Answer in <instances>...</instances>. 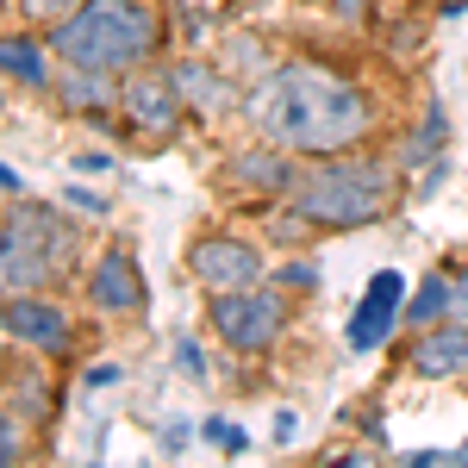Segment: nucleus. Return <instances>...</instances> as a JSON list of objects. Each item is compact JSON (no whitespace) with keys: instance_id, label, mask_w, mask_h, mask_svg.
Segmentation results:
<instances>
[{"instance_id":"f257e3e1","label":"nucleus","mask_w":468,"mask_h":468,"mask_svg":"<svg viewBox=\"0 0 468 468\" xmlns=\"http://www.w3.org/2000/svg\"><path fill=\"white\" fill-rule=\"evenodd\" d=\"M244 112H250V125L275 150H300V156H337V150H350L375 125L368 94L350 88V81H337V75L313 69V63L275 69L250 94Z\"/></svg>"},{"instance_id":"f03ea898","label":"nucleus","mask_w":468,"mask_h":468,"mask_svg":"<svg viewBox=\"0 0 468 468\" xmlns=\"http://www.w3.org/2000/svg\"><path fill=\"white\" fill-rule=\"evenodd\" d=\"M156 37H163V19L144 0H81L57 26V57L69 69L119 75V69H138L156 50Z\"/></svg>"},{"instance_id":"7ed1b4c3","label":"nucleus","mask_w":468,"mask_h":468,"mask_svg":"<svg viewBox=\"0 0 468 468\" xmlns=\"http://www.w3.org/2000/svg\"><path fill=\"white\" fill-rule=\"evenodd\" d=\"M293 213L306 218V225H368V218L388 213V200H394V176L381 169V163H319V169H306V176H293Z\"/></svg>"},{"instance_id":"20e7f679","label":"nucleus","mask_w":468,"mask_h":468,"mask_svg":"<svg viewBox=\"0 0 468 468\" xmlns=\"http://www.w3.org/2000/svg\"><path fill=\"white\" fill-rule=\"evenodd\" d=\"M75 256V231L57 207H13L0 218V293H44Z\"/></svg>"},{"instance_id":"39448f33","label":"nucleus","mask_w":468,"mask_h":468,"mask_svg":"<svg viewBox=\"0 0 468 468\" xmlns=\"http://www.w3.org/2000/svg\"><path fill=\"white\" fill-rule=\"evenodd\" d=\"M282 324H288V306H282L275 293H262V288L213 293V331L231 344V350H244V356L269 350V344L282 337Z\"/></svg>"},{"instance_id":"423d86ee","label":"nucleus","mask_w":468,"mask_h":468,"mask_svg":"<svg viewBox=\"0 0 468 468\" xmlns=\"http://www.w3.org/2000/svg\"><path fill=\"white\" fill-rule=\"evenodd\" d=\"M187 269H194V282H207L213 293L256 288V282H262V256H256V244H244V238H200V244L187 250Z\"/></svg>"},{"instance_id":"0eeeda50","label":"nucleus","mask_w":468,"mask_h":468,"mask_svg":"<svg viewBox=\"0 0 468 468\" xmlns=\"http://www.w3.org/2000/svg\"><path fill=\"white\" fill-rule=\"evenodd\" d=\"M125 112H132V125L144 132V138H169L181 125V88H176V75H132V88H125Z\"/></svg>"},{"instance_id":"6e6552de","label":"nucleus","mask_w":468,"mask_h":468,"mask_svg":"<svg viewBox=\"0 0 468 468\" xmlns=\"http://www.w3.org/2000/svg\"><path fill=\"white\" fill-rule=\"evenodd\" d=\"M0 324L19 337V344H32V350H69V319H63V306H50V300H37V293H6V306H0Z\"/></svg>"},{"instance_id":"1a4fd4ad","label":"nucleus","mask_w":468,"mask_h":468,"mask_svg":"<svg viewBox=\"0 0 468 468\" xmlns=\"http://www.w3.org/2000/svg\"><path fill=\"white\" fill-rule=\"evenodd\" d=\"M88 300L101 313H144V275H138V262L125 250H107L94 262V275H88Z\"/></svg>"},{"instance_id":"9d476101","label":"nucleus","mask_w":468,"mask_h":468,"mask_svg":"<svg viewBox=\"0 0 468 468\" xmlns=\"http://www.w3.org/2000/svg\"><path fill=\"white\" fill-rule=\"evenodd\" d=\"M412 375L425 381H450V375H468V324H437L412 344Z\"/></svg>"},{"instance_id":"9b49d317","label":"nucleus","mask_w":468,"mask_h":468,"mask_svg":"<svg viewBox=\"0 0 468 468\" xmlns=\"http://www.w3.org/2000/svg\"><path fill=\"white\" fill-rule=\"evenodd\" d=\"M394 293H399V275H381V282H375L368 306H362V319H350V344H356V350H375V344L388 337V319H394Z\"/></svg>"},{"instance_id":"f8f14e48","label":"nucleus","mask_w":468,"mask_h":468,"mask_svg":"<svg viewBox=\"0 0 468 468\" xmlns=\"http://www.w3.org/2000/svg\"><path fill=\"white\" fill-rule=\"evenodd\" d=\"M0 69L19 75L26 88H50V69H44L37 44H26V37H0Z\"/></svg>"},{"instance_id":"ddd939ff","label":"nucleus","mask_w":468,"mask_h":468,"mask_svg":"<svg viewBox=\"0 0 468 468\" xmlns=\"http://www.w3.org/2000/svg\"><path fill=\"white\" fill-rule=\"evenodd\" d=\"M238 176L256 181V187H293V169L275 150H244V156H238Z\"/></svg>"},{"instance_id":"4468645a","label":"nucleus","mask_w":468,"mask_h":468,"mask_svg":"<svg viewBox=\"0 0 468 468\" xmlns=\"http://www.w3.org/2000/svg\"><path fill=\"white\" fill-rule=\"evenodd\" d=\"M437 313H450V275H431V282L419 288V300L406 306V319H412V324H431Z\"/></svg>"},{"instance_id":"2eb2a0df","label":"nucleus","mask_w":468,"mask_h":468,"mask_svg":"<svg viewBox=\"0 0 468 468\" xmlns=\"http://www.w3.org/2000/svg\"><path fill=\"white\" fill-rule=\"evenodd\" d=\"M63 101H75V107H107V75L94 69H75V81H63Z\"/></svg>"},{"instance_id":"dca6fc26","label":"nucleus","mask_w":468,"mask_h":468,"mask_svg":"<svg viewBox=\"0 0 468 468\" xmlns=\"http://www.w3.org/2000/svg\"><path fill=\"white\" fill-rule=\"evenodd\" d=\"M176 88H181V94H194L200 107H225V88H218L207 69H194V63H187V69H176Z\"/></svg>"},{"instance_id":"f3484780","label":"nucleus","mask_w":468,"mask_h":468,"mask_svg":"<svg viewBox=\"0 0 468 468\" xmlns=\"http://www.w3.org/2000/svg\"><path fill=\"white\" fill-rule=\"evenodd\" d=\"M19 463V425H13V412H0V468Z\"/></svg>"},{"instance_id":"a211bd4d","label":"nucleus","mask_w":468,"mask_h":468,"mask_svg":"<svg viewBox=\"0 0 468 468\" xmlns=\"http://www.w3.org/2000/svg\"><path fill=\"white\" fill-rule=\"evenodd\" d=\"M32 19H57V13H75V0H26Z\"/></svg>"},{"instance_id":"6ab92c4d","label":"nucleus","mask_w":468,"mask_h":468,"mask_svg":"<svg viewBox=\"0 0 468 468\" xmlns=\"http://www.w3.org/2000/svg\"><path fill=\"white\" fill-rule=\"evenodd\" d=\"M176 356H181V368H187V375H194V381H200V375H207V362H200V350H194V344H187V337H181V344H176Z\"/></svg>"},{"instance_id":"aec40b11","label":"nucleus","mask_w":468,"mask_h":468,"mask_svg":"<svg viewBox=\"0 0 468 468\" xmlns=\"http://www.w3.org/2000/svg\"><path fill=\"white\" fill-rule=\"evenodd\" d=\"M450 313H463V319H468V275L450 282Z\"/></svg>"},{"instance_id":"412c9836","label":"nucleus","mask_w":468,"mask_h":468,"mask_svg":"<svg viewBox=\"0 0 468 468\" xmlns=\"http://www.w3.org/2000/svg\"><path fill=\"white\" fill-rule=\"evenodd\" d=\"M456 463H468V437H463V450H456Z\"/></svg>"},{"instance_id":"4be33fe9","label":"nucleus","mask_w":468,"mask_h":468,"mask_svg":"<svg viewBox=\"0 0 468 468\" xmlns=\"http://www.w3.org/2000/svg\"><path fill=\"white\" fill-rule=\"evenodd\" d=\"M0 13H6V0H0Z\"/></svg>"},{"instance_id":"5701e85b","label":"nucleus","mask_w":468,"mask_h":468,"mask_svg":"<svg viewBox=\"0 0 468 468\" xmlns=\"http://www.w3.org/2000/svg\"><path fill=\"white\" fill-rule=\"evenodd\" d=\"M344 6H356V0H344Z\"/></svg>"}]
</instances>
